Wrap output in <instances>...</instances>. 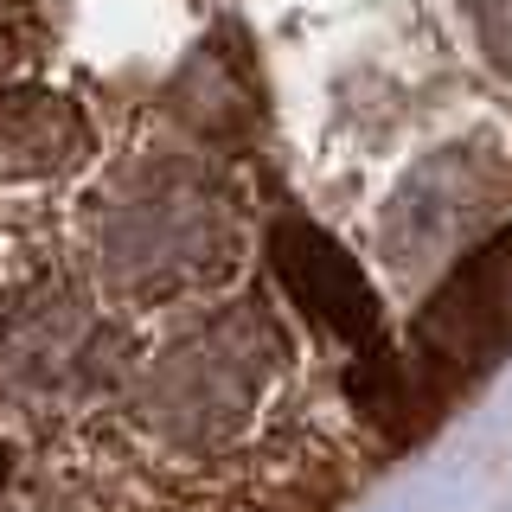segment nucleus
Segmentation results:
<instances>
[{
  "mask_svg": "<svg viewBox=\"0 0 512 512\" xmlns=\"http://www.w3.org/2000/svg\"><path fill=\"white\" fill-rule=\"evenodd\" d=\"M512 346V231L487 237L455 269L404 346L372 340L352 372L359 404L391 442H416L448 410L461 384H474L493 359Z\"/></svg>",
  "mask_w": 512,
  "mask_h": 512,
  "instance_id": "obj_1",
  "label": "nucleus"
},
{
  "mask_svg": "<svg viewBox=\"0 0 512 512\" xmlns=\"http://www.w3.org/2000/svg\"><path fill=\"white\" fill-rule=\"evenodd\" d=\"M269 256H276V276L288 282V295H295L320 327H333L352 346L378 340V295H372V282H365V269L352 263L327 231H314V224H276Z\"/></svg>",
  "mask_w": 512,
  "mask_h": 512,
  "instance_id": "obj_2",
  "label": "nucleus"
}]
</instances>
